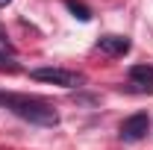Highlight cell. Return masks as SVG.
<instances>
[{"mask_svg": "<svg viewBox=\"0 0 153 150\" xmlns=\"http://www.w3.org/2000/svg\"><path fill=\"white\" fill-rule=\"evenodd\" d=\"M147 130H150V118L144 112H135L121 124V138L124 141H141L147 135Z\"/></svg>", "mask_w": 153, "mask_h": 150, "instance_id": "cell-3", "label": "cell"}, {"mask_svg": "<svg viewBox=\"0 0 153 150\" xmlns=\"http://www.w3.org/2000/svg\"><path fill=\"white\" fill-rule=\"evenodd\" d=\"M12 56H15V47L6 41V36H0V68H9V71H12V68H15V65L9 62Z\"/></svg>", "mask_w": 153, "mask_h": 150, "instance_id": "cell-6", "label": "cell"}, {"mask_svg": "<svg viewBox=\"0 0 153 150\" xmlns=\"http://www.w3.org/2000/svg\"><path fill=\"white\" fill-rule=\"evenodd\" d=\"M65 6H68V9H71V12H74L79 21H88V18H91V12H88L82 3H76V0H65Z\"/></svg>", "mask_w": 153, "mask_h": 150, "instance_id": "cell-7", "label": "cell"}, {"mask_svg": "<svg viewBox=\"0 0 153 150\" xmlns=\"http://www.w3.org/2000/svg\"><path fill=\"white\" fill-rule=\"evenodd\" d=\"M97 50L106 53V56H127L130 53V38L127 36H100Z\"/></svg>", "mask_w": 153, "mask_h": 150, "instance_id": "cell-4", "label": "cell"}, {"mask_svg": "<svg viewBox=\"0 0 153 150\" xmlns=\"http://www.w3.org/2000/svg\"><path fill=\"white\" fill-rule=\"evenodd\" d=\"M6 3H12V0H0V6H6Z\"/></svg>", "mask_w": 153, "mask_h": 150, "instance_id": "cell-8", "label": "cell"}, {"mask_svg": "<svg viewBox=\"0 0 153 150\" xmlns=\"http://www.w3.org/2000/svg\"><path fill=\"white\" fill-rule=\"evenodd\" d=\"M130 82L135 88H153V65H133L130 68Z\"/></svg>", "mask_w": 153, "mask_h": 150, "instance_id": "cell-5", "label": "cell"}, {"mask_svg": "<svg viewBox=\"0 0 153 150\" xmlns=\"http://www.w3.org/2000/svg\"><path fill=\"white\" fill-rule=\"evenodd\" d=\"M0 106H6L9 112H15L18 118L38 124V127H56L59 115L50 103L38 100V97H27V94H0Z\"/></svg>", "mask_w": 153, "mask_h": 150, "instance_id": "cell-1", "label": "cell"}, {"mask_svg": "<svg viewBox=\"0 0 153 150\" xmlns=\"http://www.w3.org/2000/svg\"><path fill=\"white\" fill-rule=\"evenodd\" d=\"M33 79L38 82H50V85H62V88H76L82 85V74L68 71V68H36Z\"/></svg>", "mask_w": 153, "mask_h": 150, "instance_id": "cell-2", "label": "cell"}]
</instances>
